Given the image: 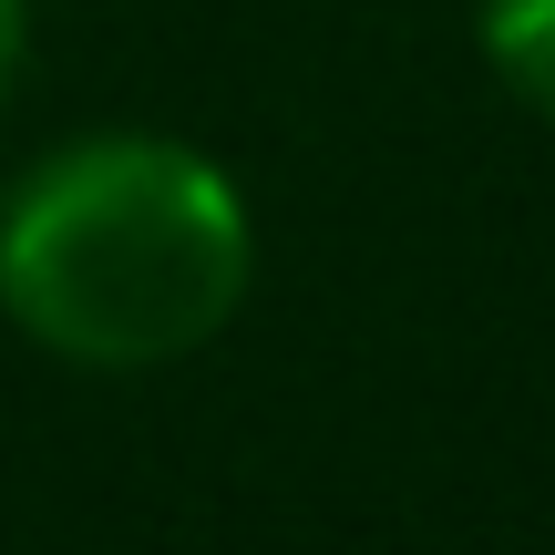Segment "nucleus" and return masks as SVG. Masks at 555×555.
Segmentation results:
<instances>
[{
	"instance_id": "obj_2",
	"label": "nucleus",
	"mask_w": 555,
	"mask_h": 555,
	"mask_svg": "<svg viewBox=\"0 0 555 555\" xmlns=\"http://www.w3.org/2000/svg\"><path fill=\"white\" fill-rule=\"evenodd\" d=\"M474 41H483V62H494L504 93L535 103V114L555 124V0H483Z\"/></svg>"
},
{
	"instance_id": "obj_1",
	"label": "nucleus",
	"mask_w": 555,
	"mask_h": 555,
	"mask_svg": "<svg viewBox=\"0 0 555 555\" xmlns=\"http://www.w3.org/2000/svg\"><path fill=\"white\" fill-rule=\"evenodd\" d=\"M258 278V227L217 155L176 134L52 144L0 206V309L73 371L196 360Z\"/></svg>"
},
{
	"instance_id": "obj_3",
	"label": "nucleus",
	"mask_w": 555,
	"mask_h": 555,
	"mask_svg": "<svg viewBox=\"0 0 555 555\" xmlns=\"http://www.w3.org/2000/svg\"><path fill=\"white\" fill-rule=\"evenodd\" d=\"M21 62H31V0H0V103H11Z\"/></svg>"
}]
</instances>
